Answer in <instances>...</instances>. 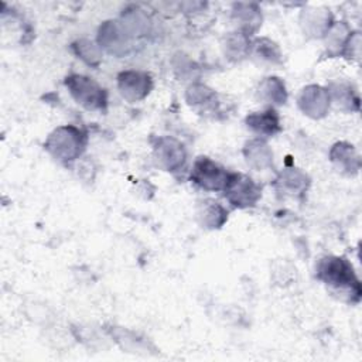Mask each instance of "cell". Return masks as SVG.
Wrapping results in <instances>:
<instances>
[{"mask_svg":"<svg viewBox=\"0 0 362 362\" xmlns=\"http://www.w3.org/2000/svg\"><path fill=\"white\" fill-rule=\"evenodd\" d=\"M317 277L331 287L341 297H346L351 303L361 297V284L356 279L351 263L344 257H324L317 267Z\"/></svg>","mask_w":362,"mask_h":362,"instance_id":"cell-1","label":"cell"},{"mask_svg":"<svg viewBox=\"0 0 362 362\" xmlns=\"http://www.w3.org/2000/svg\"><path fill=\"white\" fill-rule=\"evenodd\" d=\"M85 134L74 126L55 129L45 141V148L59 161L68 163L78 158L85 148Z\"/></svg>","mask_w":362,"mask_h":362,"instance_id":"cell-2","label":"cell"},{"mask_svg":"<svg viewBox=\"0 0 362 362\" xmlns=\"http://www.w3.org/2000/svg\"><path fill=\"white\" fill-rule=\"evenodd\" d=\"M74 99L88 110H103L106 107V92L92 78L83 75H69L65 79Z\"/></svg>","mask_w":362,"mask_h":362,"instance_id":"cell-3","label":"cell"},{"mask_svg":"<svg viewBox=\"0 0 362 362\" xmlns=\"http://www.w3.org/2000/svg\"><path fill=\"white\" fill-rule=\"evenodd\" d=\"M225 197L238 208H246L256 204L260 198V187L247 175L232 173L223 188Z\"/></svg>","mask_w":362,"mask_h":362,"instance_id":"cell-4","label":"cell"},{"mask_svg":"<svg viewBox=\"0 0 362 362\" xmlns=\"http://www.w3.org/2000/svg\"><path fill=\"white\" fill-rule=\"evenodd\" d=\"M229 173L208 157H198L191 171V181L208 191H223Z\"/></svg>","mask_w":362,"mask_h":362,"instance_id":"cell-5","label":"cell"},{"mask_svg":"<svg viewBox=\"0 0 362 362\" xmlns=\"http://www.w3.org/2000/svg\"><path fill=\"white\" fill-rule=\"evenodd\" d=\"M119 89L123 98L136 102L148 95L151 79L147 74L139 71H126L119 75Z\"/></svg>","mask_w":362,"mask_h":362,"instance_id":"cell-6","label":"cell"},{"mask_svg":"<svg viewBox=\"0 0 362 362\" xmlns=\"http://www.w3.org/2000/svg\"><path fill=\"white\" fill-rule=\"evenodd\" d=\"M154 151L158 163L168 171H177L185 163V150L175 139L160 137L154 146Z\"/></svg>","mask_w":362,"mask_h":362,"instance_id":"cell-7","label":"cell"},{"mask_svg":"<svg viewBox=\"0 0 362 362\" xmlns=\"http://www.w3.org/2000/svg\"><path fill=\"white\" fill-rule=\"evenodd\" d=\"M298 105L305 115L311 117H321L325 115L329 106V90L315 85L307 86L300 95Z\"/></svg>","mask_w":362,"mask_h":362,"instance_id":"cell-8","label":"cell"},{"mask_svg":"<svg viewBox=\"0 0 362 362\" xmlns=\"http://www.w3.org/2000/svg\"><path fill=\"white\" fill-rule=\"evenodd\" d=\"M129 37L130 34L123 25H119L116 21H107L103 24V27H100L99 42L110 52L120 54L126 52L129 47Z\"/></svg>","mask_w":362,"mask_h":362,"instance_id":"cell-9","label":"cell"},{"mask_svg":"<svg viewBox=\"0 0 362 362\" xmlns=\"http://www.w3.org/2000/svg\"><path fill=\"white\" fill-rule=\"evenodd\" d=\"M188 103L199 113H215L218 109L216 93L205 85H192L187 92Z\"/></svg>","mask_w":362,"mask_h":362,"instance_id":"cell-10","label":"cell"},{"mask_svg":"<svg viewBox=\"0 0 362 362\" xmlns=\"http://www.w3.org/2000/svg\"><path fill=\"white\" fill-rule=\"evenodd\" d=\"M247 126L263 136H273L281 130L279 115L274 109H267L264 112H255L246 117Z\"/></svg>","mask_w":362,"mask_h":362,"instance_id":"cell-11","label":"cell"},{"mask_svg":"<svg viewBox=\"0 0 362 362\" xmlns=\"http://www.w3.org/2000/svg\"><path fill=\"white\" fill-rule=\"evenodd\" d=\"M245 156L247 163L257 170H263L269 167L273 158V154L269 150V146L262 140L249 141L245 147Z\"/></svg>","mask_w":362,"mask_h":362,"instance_id":"cell-12","label":"cell"},{"mask_svg":"<svg viewBox=\"0 0 362 362\" xmlns=\"http://www.w3.org/2000/svg\"><path fill=\"white\" fill-rule=\"evenodd\" d=\"M331 158L341 168V171H356L359 167V160L352 146L345 143H339L332 148Z\"/></svg>","mask_w":362,"mask_h":362,"instance_id":"cell-13","label":"cell"},{"mask_svg":"<svg viewBox=\"0 0 362 362\" xmlns=\"http://www.w3.org/2000/svg\"><path fill=\"white\" fill-rule=\"evenodd\" d=\"M202 204V211L199 212L202 223L206 228H219L226 221L228 212L215 201H205Z\"/></svg>","mask_w":362,"mask_h":362,"instance_id":"cell-14","label":"cell"},{"mask_svg":"<svg viewBox=\"0 0 362 362\" xmlns=\"http://www.w3.org/2000/svg\"><path fill=\"white\" fill-rule=\"evenodd\" d=\"M259 93L272 103H284L286 100L284 83L279 78H266L259 86Z\"/></svg>","mask_w":362,"mask_h":362,"instance_id":"cell-15","label":"cell"},{"mask_svg":"<svg viewBox=\"0 0 362 362\" xmlns=\"http://www.w3.org/2000/svg\"><path fill=\"white\" fill-rule=\"evenodd\" d=\"M277 181L281 185V188L288 189L290 194H300V192H303L307 188V184H308L307 177L303 173H300L298 170H296V168H293L290 171L281 173V175H280V178Z\"/></svg>","mask_w":362,"mask_h":362,"instance_id":"cell-16","label":"cell"},{"mask_svg":"<svg viewBox=\"0 0 362 362\" xmlns=\"http://www.w3.org/2000/svg\"><path fill=\"white\" fill-rule=\"evenodd\" d=\"M76 54L83 59L86 61L88 64L90 65H98L99 61H100V52H99V48L92 44L90 41H86V40H81L78 41L75 45H74Z\"/></svg>","mask_w":362,"mask_h":362,"instance_id":"cell-17","label":"cell"},{"mask_svg":"<svg viewBox=\"0 0 362 362\" xmlns=\"http://www.w3.org/2000/svg\"><path fill=\"white\" fill-rule=\"evenodd\" d=\"M255 48H256V52L272 61V62H276L280 59V52H279V48L276 47V44H273L272 41L269 40H259L256 44H255Z\"/></svg>","mask_w":362,"mask_h":362,"instance_id":"cell-18","label":"cell"}]
</instances>
